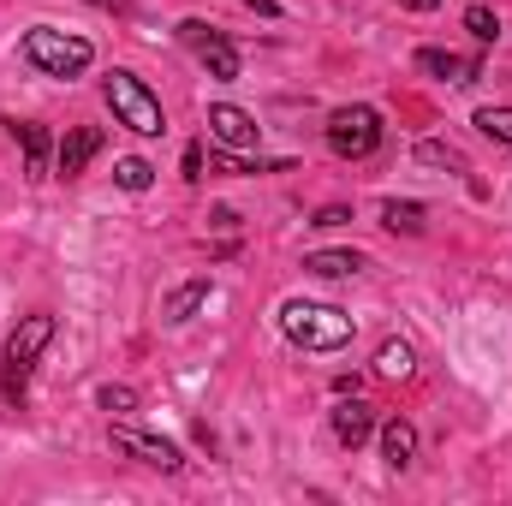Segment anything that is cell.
Masks as SVG:
<instances>
[{
	"mask_svg": "<svg viewBox=\"0 0 512 506\" xmlns=\"http://www.w3.org/2000/svg\"><path fill=\"white\" fill-rule=\"evenodd\" d=\"M185 179H203V143L185 149Z\"/></svg>",
	"mask_w": 512,
	"mask_h": 506,
	"instance_id": "obj_25",
	"label": "cell"
},
{
	"mask_svg": "<svg viewBox=\"0 0 512 506\" xmlns=\"http://www.w3.org/2000/svg\"><path fill=\"white\" fill-rule=\"evenodd\" d=\"M209 167H215V173H233V179H239V173H286V161H262V155H256V161H245L239 149H233V155H215Z\"/></svg>",
	"mask_w": 512,
	"mask_h": 506,
	"instance_id": "obj_17",
	"label": "cell"
},
{
	"mask_svg": "<svg viewBox=\"0 0 512 506\" xmlns=\"http://www.w3.org/2000/svg\"><path fill=\"white\" fill-rule=\"evenodd\" d=\"M179 42L209 66V78H221V84H233V78H239V48H233V36H221L215 24L185 18V24H179Z\"/></svg>",
	"mask_w": 512,
	"mask_h": 506,
	"instance_id": "obj_6",
	"label": "cell"
},
{
	"mask_svg": "<svg viewBox=\"0 0 512 506\" xmlns=\"http://www.w3.org/2000/svg\"><path fill=\"white\" fill-rule=\"evenodd\" d=\"M96 155H102V131L96 126H72L66 137H60V149H54V173H60V179H78Z\"/></svg>",
	"mask_w": 512,
	"mask_h": 506,
	"instance_id": "obj_10",
	"label": "cell"
},
{
	"mask_svg": "<svg viewBox=\"0 0 512 506\" xmlns=\"http://www.w3.org/2000/svg\"><path fill=\"white\" fill-rule=\"evenodd\" d=\"M108 108H114V120L126 131H137V137H161L167 131V120H161V102L149 96V84L137 78V72H108Z\"/></svg>",
	"mask_w": 512,
	"mask_h": 506,
	"instance_id": "obj_4",
	"label": "cell"
},
{
	"mask_svg": "<svg viewBox=\"0 0 512 506\" xmlns=\"http://www.w3.org/2000/svg\"><path fill=\"white\" fill-rule=\"evenodd\" d=\"M417 72H429L441 84H477L483 60L477 54H453V48H417Z\"/></svg>",
	"mask_w": 512,
	"mask_h": 506,
	"instance_id": "obj_11",
	"label": "cell"
},
{
	"mask_svg": "<svg viewBox=\"0 0 512 506\" xmlns=\"http://www.w3.org/2000/svg\"><path fill=\"white\" fill-rule=\"evenodd\" d=\"M417 370V358H411V346L405 340H387L382 352H376V376H387V381H405Z\"/></svg>",
	"mask_w": 512,
	"mask_h": 506,
	"instance_id": "obj_16",
	"label": "cell"
},
{
	"mask_svg": "<svg viewBox=\"0 0 512 506\" xmlns=\"http://www.w3.org/2000/svg\"><path fill=\"white\" fill-rule=\"evenodd\" d=\"M346 221H352V209H346V203H328V209L316 215V227H346Z\"/></svg>",
	"mask_w": 512,
	"mask_h": 506,
	"instance_id": "obj_24",
	"label": "cell"
},
{
	"mask_svg": "<svg viewBox=\"0 0 512 506\" xmlns=\"http://www.w3.org/2000/svg\"><path fill=\"white\" fill-rule=\"evenodd\" d=\"M48 340H54V316H24V322L12 328L6 358H0V393H6L12 405L30 399V376H36V358L48 352Z\"/></svg>",
	"mask_w": 512,
	"mask_h": 506,
	"instance_id": "obj_2",
	"label": "cell"
},
{
	"mask_svg": "<svg viewBox=\"0 0 512 506\" xmlns=\"http://www.w3.org/2000/svg\"><path fill=\"white\" fill-rule=\"evenodd\" d=\"M328 423H334V441H340V447H352V453H358V447L382 429L376 405H370V399H358V393H352V399H340V405L328 411Z\"/></svg>",
	"mask_w": 512,
	"mask_h": 506,
	"instance_id": "obj_8",
	"label": "cell"
},
{
	"mask_svg": "<svg viewBox=\"0 0 512 506\" xmlns=\"http://www.w3.org/2000/svg\"><path fill=\"white\" fill-rule=\"evenodd\" d=\"M203 304H209V280L197 274V280H185L179 292H167V304H161V316H167V322H191V316H197Z\"/></svg>",
	"mask_w": 512,
	"mask_h": 506,
	"instance_id": "obj_14",
	"label": "cell"
},
{
	"mask_svg": "<svg viewBox=\"0 0 512 506\" xmlns=\"http://www.w3.org/2000/svg\"><path fill=\"white\" fill-rule=\"evenodd\" d=\"M382 227H393V233H423V203H382Z\"/></svg>",
	"mask_w": 512,
	"mask_h": 506,
	"instance_id": "obj_18",
	"label": "cell"
},
{
	"mask_svg": "<svg viewBox=\"0 0 512 506\" xmlns=\"http://www.w3.org/2000/svg\"><path fill=\"white\" fill-rule=\"evenodd\" d=\"M477 131L512 149V108H477Z\"/></svg>",
	"mask_w": 512,
	"mask_h": 506,
	"instance_id": "obj_20",
	"label": "cell"
},
{
	"mask_svg": "<svg viewBox=\"0 0 512 506\" xmlns=\"http://www.w3.org/2000/svg\"><path fill=\"white\" fill-rule=\"evenodd\" d=\"M24 60H30L42 78H78V72H90L96 48H90L84 36H72V30L36 24V30H24Z\"/></svg>",
	"mask_w": 512,
	"mask_h": 506,
	"instance_id": "obj_3",
	"label": "cell"
},
{
	"mask_svg": "<svg viewBox=\"0 0 512 506\" xmlns=\"http://www.w3.org/2000/svg\"><path fill=\"white\" fill-rule=\"evenodd\" d=\"M114 179H120V191H149V185H155V167H149L143 155H126V161L114 167Z\"/></svg>",
	"mask_w": 512,
	"mask_h": 506,
	"instance_id": "obj_19",
	"label": "cell"
},
{
	"mask_svg": "<svg viewBox=\"0 0 512 506\" xmlns=\"http://www.w3.org/2000/svg\"><path fill=\"white\" fill-rule=\"evenodd\" d=\"M131 405H137L131 387H102V411H131Z\"/></svg>",
	"mask_w": 512,
	"mask_h": 506,
	"instance_id": "obj_23",
	"label": "cell"
},
{
	"mask_svg": "<svg viewBox=\"0 0 512 506\" xmlns=\"http://www.w3.org/2000/svg\"><path fill=\"white\" fill-rule=\"evenodd\" d=\"M328 149H334L340 161H364V155H376V149H382V114L364 108V102L334 108V114H328Z\"/></svg>",
	"mask_w": 512,
	"mask_h": 506,
	"instance_id": "obj_5",
	"label": "cell"
},
{
	"mask_svg": "<svg viewBox=\"0 0 512 506\" xmlns=\"http://www.w3.org/2000/svg\"><path fill=\"white\" fill-rule=\"evenodd\" d=\"M12 131H18V143H24V173H30V179H42V173H48V155H54V137H48V126L24 120V126H12Z\"/></svg>",
	"mask_w": 512,
	"mask_h": 506,
	"instance_id": "obj_13",
	"label": "cell"
},
{
	"mask_svg": "<svg viewBox=\"0 0 512 506\" xmlns=\"http://www.w3.org/2000/svg\"><path fill=\"white\" fill-rule=\"evenodd\" d=\"M382 459L393 471H405V465L417 459V429H411L405 417H382Z\"/></svg>",
	"mask_w": 512,
	"mask_h": 506,
	"instance_id": "obj_12",
	"label": "cell"
},
{
	"mask_svg": "<svg viewBox=\"0 0 512 506\" xmlns=\"http://www.w3.org/2000/svg\"><path fill=\"white\" fill-rule=\"evenodd\" d=\"M114 447L131 453L137 465H149V471H185V453L173 447V441H161V435H143V429H131V423H114Z\"/></svg>",
	"mask_w": 512,
	"mask_h": 506,
	"instance_id": "obj_7",
	"label": "cell"
},
{
	"mask_svg": "<svg viewBox=\"0 0 512 506\" xmlns=\"http://www.w3.org/2000/svg\"><path fill=\"white\" fill-rule=\"evenodd\" d=\"M399 6H411V12H435L441 0H399Z\"/></svg>",
	"mask_w": 512,
	"mask_h": 506,
	"instance_id": "obj_27",
	"label": "cell"
},
{
	"mask_svg": "<svg viewBox=\"0 0 512 506\" xmlns=\"http://www.w3.org/2000/svg\"><path fill=\"white\" fill-rule=\"evenodd\" d=\"M417 161H435V167H459L465 173V155L447 149V143H417Z\"/></svg>",
	"mask_w": 512,
	"mask_h": 506,
	"instance_id": "obj_22",
	"label": "cell"
},
{
	"mask_svg": "<svg viewBox=\"0 0 512 506\" xmlns=\"http://www.w3.org/2000/svg\"><path fill=\"white\" fill-rule=\"evenodd\" d=\"M239 6H251V12H262V18H280V0H239Z\"/></svg>",
	"mask_w": 512,
	"mask_h": 506,
	"instance_id": "obj_26",
	"label": "cell"
},
{
	"mask_svg": "<svg viewBox=\"0 0 512 506\" xmlns=\"http://www.w3.org/2000/svg\"><path fill=\"white\" fill-rule=\"evenodd\" d=\"M465 30H471L477 42H495V36H501V18H495L489 6H471V12H465Z\"/></svg>",
	"mask_w": 512,
	"mask_h": 506,
	"instance_id": "obj_21",
	"label": "cell"
},
{
	"mask_svg": "<svg viewBox=\"0 0 512 506\" xmlns=\"http://www.w3.org/2000/svg\"><path fill=\"white\" fill-rule=\"evenodd\" d=\"M304 268H310V274L340 280V274H358V268H364V256H358V251H310V256H304Z\"/></svg>",
	"mask_w": 512,
	"mask_h": 506,
	"instance_id": "obj_15",
	"label": "cell"
},
{
	"mask_svg": "<svg viewBox=\"0 0 512 506\" xmlns=\"http://www.w3.org/2000/svg\"><path fill=\"white\" fill-rule=\"evenodd\" d=\"M280 334L304 352H340V346H352V316L334 304L292 298V304H280Z\"/></svg>",
	"mask_w": 512,
	"mask_h": 506,
	"instance_id": "obj_1",
	"label": "cell"
},
{
	"mask_svg": "<svg viewBox=\"0 0 512 506\" xmlns=\"http://www.w3.org/2000/svg\"><path fill=\"white\" fill-rule=\"evenodd\" d=\"M209 131H215L221 149H256V137H262L256 114L233 108V102H215V108H209Z\"/></svg>",
	"mask_w": 512,
	"mask_h": 506,
	"instance_id": "obj_9",
	"label": "cell"
}]
</instances>
